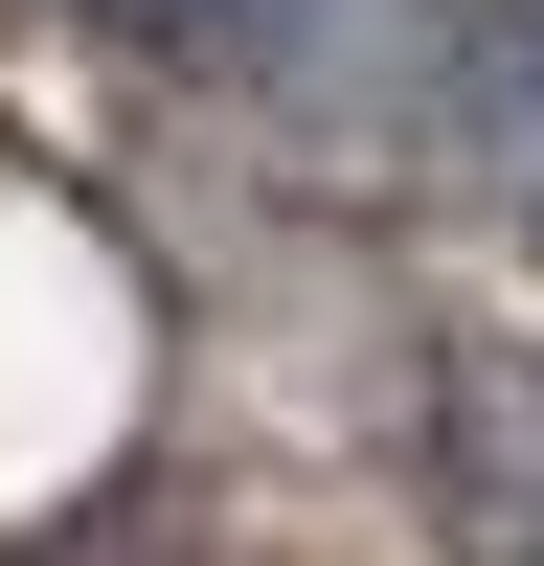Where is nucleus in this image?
<instances>
[{
	"mask_svg": "<svg viewBox=\"0 0 544 566\" xmlns=\"http://www.w3.org/2000/svg\"><path fill=\"white\" fill-rule=\"evenodd\" d=\"M431 499H453L499 566H544V386H522V363H477V340L431 363Z\"/></svg>",
	"mask_w": 544,
	"mask_h": 566,
	"instance_id": "obj_1",
	"label": "nucleus"
},
{
	"mask_svg": "<svg viewBox=\"0 0 544 566\" xmlns=\"http://www.w3.org/2000/svg\"><path fill=\"white\" fill-rule=\"evenodd\" d=\"M91 23H136V45H295L317 0H91Z\"/></svg>",
	"mask_w": 544,
	"mask_h": 566,
	"instance_id": "obj_2",
	"label": "nucleus"
}]
</instances>
